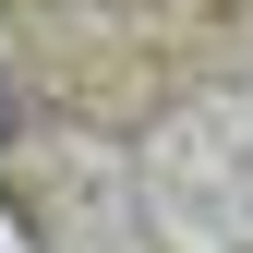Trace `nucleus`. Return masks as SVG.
<instances>
[{
	"label": "nucleus",
	"instance_id": "f257e3e1",
	"mask_svg": "<svg viewBox=\"0 0 253 253\" xmlns=\"http://www.w3.org/2000/svg\"><path fill=\"white\" fill-rule=\"evenodd\" d=\"M0 133H12V84H0Z\"/></svg>",
	"mask_w": 253,
	"mask_h": 253
}]
</instances>
